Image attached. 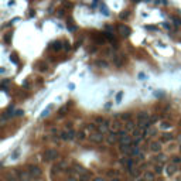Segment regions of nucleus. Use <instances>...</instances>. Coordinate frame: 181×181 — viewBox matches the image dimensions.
I'll use <instances>...</instances> for the list:
<instances>
[{"mask_svg":"<svg viewBox=\"0 0 181 181\" xmlns=\"http://www.w3.org/2000/svg\"><path fill=\"white\" fill-rule=\"evenodd\" d=\"M150 120H151V123L157 122V116H151V117H150Z\"/></svg>","mask_w":181,"mask_h":181,"instance_id":"obj_37","label":"nucleus"},{"mask_svg":"<svg viewBox=\"0 0 181 181\" xmlns=\"http://www.w3.org/2000/svg\"><path fill=\"white\" fill-rule=\"evenodd\" d=\"M178 141H180V143H181V136H178Z\"/></svg>","mask_w":181,"mask_h":181,"instance_id":"obj_40","label":"nucleus"},{"mask_svg":"<svg viewBox=\"0 0 181 181\" xmlns=\"http://www.w3.org/2000/svg\"><path fill=\"white\" fill-rule=\"evenodd\" d=\"M61 41H54L53 44H51V47H50V48H53L54 51H60V50H61V48H62V45H61Z\"/></svg>","mask_w":181,"mask_h":181,"instance_id":"obj_17","label":"nucleus"},{"mask_svg":"<svg viewBox=\"0 0 181 181\" xmlns=\"http://www.w3.org/2000/svg\"><path fill=\"white\" fill-rule=\"evenodd\" d=\"M103 139H105V136H103V133H101V132H98V133H94V135H91L89 136V140L92 141V143H102L103 141Z\"/></svg>","mask_w":181,"mask_h":181,"instance_id":"obj_5","label":"nucleus"},{"mask_svg":"<svg viewBox=\"0 0 181 181\" xmlns=\"http://www.w3.org/2000/svg\"><path fill=\"white\" fill-rule=\"evenodd\" d=\"M122 58H123L122 55H116V57L113 58V60H115V64H116L117 67H120V65H122Z\"/></svg>","mask_w":181,"mask_h":181,"instance_id":"obj_23","label":"nucleus"},{"mask_svg":"<svg viewBox=\"0 0 181 181\" xmlns=\"http://www.w3.org/2000/svg\"><path fill=\"white\" fill-rule=\"evenodd\" d=\"M171 163H174V164H180L181 157H178V156H173V157H171Z\"/></svg>","mask_w":181,"mask_h":181,"instance_id":"obj_24","label":"nucleus"},{"mask_svg":"<svg viewBox=\"0 0 181 181\" xmlns=\"http://www.w3.org/2000/svg\"><path fill=\"white\" fill-rule=\"evenodd\" d=\"M86 130H95V126H94V125H88V126H86Z\"/></svg>","mask_w":181,"mask_h":181,"instance_id":"obj_35","label":"nucleus"},{"mask_svg":"<svg viewBox=\"0 0 181 181\" xmlns=\"http://www.w3.org/2000/svg\"><path fill=\"white\" fill-rule=\"evenodd\" d=\"M3 40H4V43H6V44L10 43V41H11V33H7V34L4 35V38H3Z\"/></svg>","mask_w":181,"mask_h":181,"instance_id":"obj_26","label":"nucleus"},{"mask_svg":"<svg viewBox=\"0 0 181 181\" xmlns=\"http://www.w3.org/2000/svg\"><path fill=\"white\" fill-rule=\"evenodd\" d=\"M61 139L62 140H72V139H75V132L74 130H68V132H62L61 133Z\"/></svg>","mask_w":181,"mask_h":181,"instance_id":"obj_10","label":"nucleus"},{"mask_svg":"<svg viewBox=\"0 0 181 181\" xmlns=\"http://www.w3.org/2000/svg\"><path fill=\"white\" fill-rule=\"evenodd\" d=\"M120 119H122V120H125V122H128V120H130V119H132V113H122V115H120Z\"/></svg>","mask_w":181,"mask_h":181,"instance_id":"obj_22","label":"nucleus"},{"mask_svg":"<svg viewBox=\"0 0 181 181\" xmlns=\"http://www.w3.org/2000/svg\"><path fill=\"white\" fill-rule=\"evenodd\" d=\"M64 48H65V50H69V44L65 43V47H64Z\"/></svg>","mask_w":181,"mask_h":181,"instance_id":"obj_39","label":"nucleus"},{"mask_svg":"<svg viewBox=\"0 0 181 181\" xmlns=\"http://www.w3.org/2000/svg\"><path fill=\"white\" fill-rule=\"evenodd\" d=\"M122 96H123V92H119L116 95V102H120V99H122Z\"/></svg>","mask_w":181,"mask_h":181,"instance_id":"obj_33","label":"nucleus"},{"mask_svg":"<svg viewBox=\"0 0 181 181\" xmlns=\"http://www.w3.org/2000/svg\"><path fill=\"white\" fill-rule=\"evenodd\" d=\"M146 119H150L147 112H139L137 113V120H146Z\"/></svg>","mask_w":181,"mask_h":181,"instance_id":"obj_19","label":"nucleus"},{"mask_svg":"<svg viewBox=\"0 0 181 181\" xmlns=\"http://www.w3.org/2000/svg\"><path fill=\"white\" fill-rule=\"evenodd\" d=\"M27 170H28V173L31 174L33 178H38V177H41V174H43V171L40 170L37 166H28Z\"/></svg>","mask_w":181,"mask_h":181,"instance_id":"obj_3","label":"nucleus"},{"mask_svg":"<svg viewBox=\"0 0 181 181\" xmlns=\"http://www.w3.org/2000/svg\"><path fill=\"white\" fill-rule=\"evenodd\" d=\"M120 128H122V123H120L119 120H116V122L112 123V130H113V132H119Z\"/></svg>","mask_w":181,"mask_h":181,"instance_id":"obj_20","label":"nucleus"},{"mask_svg":"<svg viewBox=\"0 0 181 181\" xmlns=\"http://www.w3.org/2000/svg\"><path fill=\"white\" fill-rule=\"evenodd\" d=\"M173 21L175 23V26H181V19L178 17H173Z\"/></svg>","mask_w":181,"mask_h":181,"instance_id":"obj_31","label":"nucleus"},{"mask_svg":"<svg viewBox=\"0 0 181 181\" xmlns=\"http://www.w3.org/2000/svg\"><path fill=\"white\" fill-rule=\"evenodd\" d=\"M166 160H167V157H166V154H163V153H157L154 157H153V161L154 163H160V164H163V163H166Z\"/></svg>","mask_w":181,"mask_h":181,"instance_id":"obj_11","label":"nucleus"},{"mask_svg":"<svg viewBox=\"0 0 181 181\" xmlns=\"http://www.w3.org/2000/svg\"><path fill=\"white\" fill-rule=\"evenodd\" d=\"M95 122H96V123H99V125H101V123H105V117L96 116V117H95Z\"/></svg>","mask_w":181,"mask_h":181,"instance_id":"obj_27","label":"nucleus"},{"mask_svg":"<svg viewBox=\"0 0 181 181\" xmlns=\"http://www.w3.org/2000/svg\"><path fill=\"white\" fill-rule=\"evenodd\" d=\"M164 27H166V28H169V30L171 28V26H170V24H167V23H164Z\"/></svg>","mask_w":181,"mask_h":181,"instance_id":"obj_38","label":"nucleus"},{"mask_svg":"<svg viewBox=\"0 0 181 181\" xmlns=\"http://www.w3.org/2000/svg\"><path fill=\"white\" fill-rule=\"evenodd\" d=\"M58 159V153L53 149H48L44 151V160L45 161H53V160H57Z\"/></svg>","mask_w":181,"mask_h":181,"instance_id":"obj_2","label":"nucleus"},{"mask_svg":"<svg viewBox=\"0 0 181 181\" xmlns=\"http://www.w3.org/2000/svg\"><path fill=\"white\" fill-rule=\"evenodd\" d=\"M173 135H171V133H163V135H161V141H163V143H166V141H171V140H173Z\"/></svg>","mask_w":181,"mask_h":181,"instance_id":"obj_14","label":"nucleus"},{"mask_svg":"<svg viewBox=\"0 0 181 181\" xmlns=\"http://www.w3.org/2000/svg\"><path fill=\"white\" fill-rule=\"evenodd\" d=\"M125 125H126V130H128V132H133V130L136 129V126H135V123H133V120H132V119L128 120Z\"/></svg>","mask_w":181,"mask_h":181,"instance_id":"obj_15","label":"nucleus"},{"mask_svg":"<svg viewBox=\"0 0 181 181\" xmlns=\"http://www.w3.org/2000/svg\"><path fill=\"white\" fill-rule=\"evenodd\" d=\"M129 16H130V11L129 10H125L123 13H120V19H122V20H123V19H128Z\"/></svg>","mask_w":181,"mask_h":181,"instance_id":"obj_25","label":"nucleus"},{"mask_svg":"<svg viewBox=\"0 0 181 181\" xmlns=\"http://www.w3.org/2000/svg\"><path fill=\"white\" fill-rule=\"evenodd\" d=\"M153 171L157 174V175H160L161 173H163V164H160V163H156L154 164V169H153Z\"/></svg>","mask_w":181,"mask_h":181,"instance_id":"obj_16","label":"nucleus"},{"mask_svg":"<svg viewBox=\"0 0 181 181\" xmlns=\"http://www.w3.org/2000/svg\"><path fill=\"white\" fill-rule=\"evenodd\" d=\"M74 171L75 173H78V174H84L86 173V170L82 167V166H79V164H74Z\"/></svg>","mask_w":181,"mask_h":181,"instance_id":"obj_18","label":"nucleus"},{"mask_svg":"<svg viewBox=\"0 0 181 181\" xmlns=\"http://www.w3.org/2000/svg\"><path fill=\"white\" fill-rule=\"evenodd\" d=\"M161 128H163V129H170L171 128V123H170V122H163V123H161Z\"/></svg>","mask_w":181,"mask_h":181,"instance_id":"obj_29","label":"nucleus"},{"mask_svg":"<svg viewBox=\"0 0 181 181\" xmlns=\"http://www.w3.org/2000/svg\"><path fill=\"white\" fill-rule=\"evenodd\" d=\"M76 137L79 139V140H84V139H85V135H84L82 132H79V133H76Z\"/></svg>","mask_w":181,"mask_h":181,"instance_id":"obj_32","label":"nucleus"},{"mask_svg":"<svg viewBox=\"0 0 181 181\" xmlns=\"http://www.w3.org/2000/svg\"><path fill=\"white\" fill-rule=\"evenodd\" d=\"M132 137L129 135H123V136H119V143L120 144H132Z\"/></svg>","mask_w":181,"mask_h":181,"instance_id":"obj_12","label":"nucleus"},{"mask_svg":"<svg viewBox=\"0 0 181 181\" xmlns=\"http://www.w3.org/2000/svg\"><path fill=\"white\" fill-rule=\"evenodd\" d=\"M132 149H133V144H120V147H119L122 154H128V156H130Z\"/></svg>","mask_w":181,"mask_h":181,"instance_id":"obj_9","label":"nucleus"},{"mask_svg":"<svg viewBox=\"0 0 181 181\" xmlns=\"http://www.w3.org/2000/svg\"><path fill=\"white\" fill-rule=\"evenodd\" d=\"M68 170V163L67 161H58L57 164L53 166V177L55 173H61V171H65Z\"/></svg>","mask_w":181,"mask_h":181,"instance_id":"obj_1","label":"nucleus"},{"mask_svg":"<svg viewBox=\"0 0 181 181\" xmlns=\"http://www.w3.org/2000/svg\"><path fill=\"white\" fill-rule=\"evenodd\" d=\"M156 175H157V174H156L154 171H146V173L141 175V178H144V180H154Z\"/></svg>","mask_w":181,"mask_h":181,"instance_id":"obj_13","label":"nucleus"},{"mask_svg":"<svg viewBox=\"0 0 181 181\" xmlns=\"http://www.w3.org/2000/svg\"><path fill=\"white\" fill-rule=\"evenodd\" d=\"M65 110H67V106H64V107H61V109H60V116L65 115Z\"/></svg>","mask_w":181,"mask_h":181,"instance_id":"obj_34","label":"nucleus"},{"mask_svg":"<svg viewBox=\"0 0 181 181\" xmlns=\"http://www.w3.org/2000/svg\"><path fill=\"white\" fill-rule=\"evenodd\" d=\"M161 140H154V141H151L149 146V150L150 151H153V153H159V151H161Z\"/></svg>","mask_w":181,"mask_h":181,"instance_id":"obj_6","label":"nucleus"},{"mask_svg":"<svg viewBox=\"0 0 181 181\" xmlns=\"http://www.w3.org/2000/svg\"><path fill=\"white\" fill-rule=\"evenodd\" d=\"M164 171H166V174H167V177H173L175 173H177V164H174V163H170V164H167L166 166V169H164Z\"/></svg>","mask_w":181,"mask_h":181,"instance_id":"obj_4","label":"nucleus"},{"mask_svg":"<svg viewBox=\"0 0 181 181\" xmlns=\"http://www.w3.org/2000/svg\"><path fill=\"white\" fill-rule=\"evenodd\" d=\"M23 113H24V112H23V110H17V112H16V113H14V115H16V116H21Z\"/></svg>","mask_w":181,"mask_h":181,"instance_id":"obj_36","label":"nucleus"},{"mask_svg":"<svg viewBox=\"0 0 181 181\" xmlns=\"http://www.w3.org/2000/svg\"><path fill=\"white\" fill-rule=\"evenodd\" d=\"M117 30H119V33H120L123 37H129V35H130V33H132V30L129 28L128 26H125V24H120V26L117 27Z\"/></svg>","mask_w":181,"mask_h":181,"instance_id":"obj_8","label":"nucleus"},{"mask_svg":"<svg viewBox=\"0 0 181 181\" xmlns=\"http://www.w3.org/2000/svg\"><path fill=\"white\" fill-rule=\"evenodd\" d=\"M119 173L117 171H107V177H117Z\"/></svg>","mask_w":181,"mask_h":181,"instance_id":"obj_30","label":"nucleus"},{"mask_svg":"<svg viewBox=\"0 0 181 181\" xmlns=\"http://www.w3.org/2000/svg\"><path fill=\"white\" fill-rule=\"evenodd\" d=\"M106 141H107V144H115L116 141H119V135H117V132H110L109 133V136L106 137Z\"/></svg>","mask_w":181,"mask_h":181,"instance_id":"obj_7","label":"nucleus"},{"mask_svg":"<svg viewBox=\"0 0 181 181\" xmlns=\"http://www.w3.org/2000/svg\"><path fill=\"white\" fill-rule=\"evenodd\" d=\"M51 109H53V105H50V106H47V109H44L43 113H41V117H47L50 115V112H51Z\"/></svg>","mask_w":181,"mask_h":181,"instance_id":"obj_21","label":"nucleus"},{"mask_svg":"<svg viewBox=\"0 0 181 181\" xmlns=\"http://www.w3.org/2000/svg\"><path fill=\"white\" fill-rule=\"evenodd\" d=\"M10 60L14 62V64H19V58H17V55L16 54H11L10 55Z\"/></svg>","mask_w":181,"mask_h":181,"instance_id":"obj_28","label":"nucleus"}]
</instances>
